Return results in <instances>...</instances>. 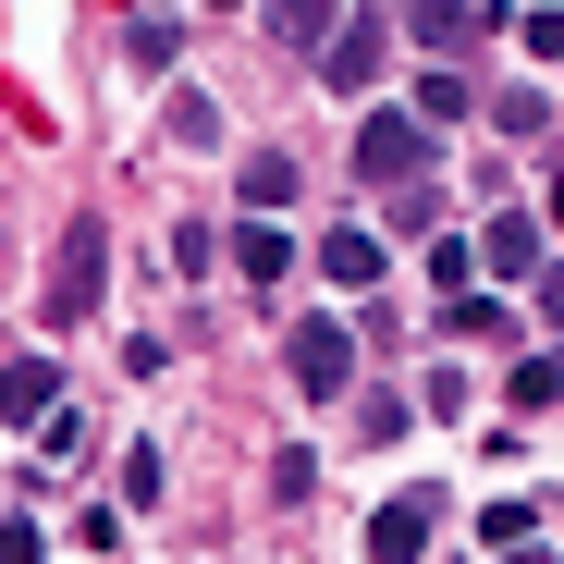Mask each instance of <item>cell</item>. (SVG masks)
I'll list each match as a JSON object with an SVG mask.
<instances>
[{
	"label": "cell",
	"instance_id": "obj_1",
	"mask_svg": "<svg viewBox=\"0 0 564 564\" xmlns=\"http://www.w3.org/2000/svg\"><path fill=\"white\" fill-rule=\"evenodd\" d=\"M430 160H442V123H417V111H368L356 123V172L368 184H417Z\"/></svg>",
	"mask_w": 564,
	"mask_h": 564
},
{
	"label": "cell",
	"instance_id": "obj_2",
	"mask_svg": "<svg viewBox=\"0 0 564 564\" xmlns=\"http://www.w3.org/2000/svg\"><path fill=\"white\" fill-rule=\"evenodd\" d=\"M282 368H295V393H307V405H332V393L356 381V344H344L332 319H307V332H282Z\"/></svg>",
	"mask_w": 564,
	"mask_h": 564
},
{
	"label": "cell",
	"instance_id": "obj_3",
	"mask_svg": "<svg viewBox=\"0 0 564 564\" xmlns=\"http://www.w3.org/2000/svg\"><path fill=\"white\" fill-rule=\"evenodd\" d=\"M381 50H393V37H381V13H344V25H332V50H319V74L344 86V99H368V86H381Z\"/></svg>",
	"mask_w": 564,
	"mask_h": 564
},
{
	"label": "cell",
	"instance_id": "obj_4",
	"mask_svg": "<svg viewBox=\"0 0 564 564\" xmlns=\"http://www.w3.org/2000/svg\"><path fill=\"white\" fill-rule=\"evenodd\" d=\"M86 307H99V221H74V234H62V270H50V319L74 332Z\"/></svg>",
	"mask_w": 564,
	"mask_h": 564
},
{
	"label": "cell",
	"instance_id": "obj_5",
	"mask_svg": "<svg viewBox=\"0 0 564 564\" xmlns=\"http://www.w3.org/2000/svg\"><path fill=\"white\" fill-rule=\"evenodd\" d=\"M430 528H442V503H430V491H393L381 516H368V552H381V564H417Z\"/></svg>",
	"mask_w": 564,
	"mask_h": 564
},
{
	"label": "cell",
	"instance_id": "obj_6",
	"mask_svg": "<svg viewBox=\"0 0 564 564\" xmlns=\"http://www.w3.org/2000/svg\"><path fill=\"white\" fill-rule=\"evenodd\" d=\"M62 405V368L50 356H0V430H37Z\"/></svg>",
	"mask_w": 564,
	"mask_h": 564
},
{
	"label": "cell",
	"instance_id": "obj_7",
	"mask_svg": "<svg viewBox=\"0 0 564 564\" xmlns=\"http://www.w3.org/2000/svg\"><path fill=\"white\" fill-rule=\"evenodd\" d=\"M479 270H491V282H528V270H540V221H528V209H491V234H479Z\"/></svg>",
	"mask_w": 564,
	"mask_h": 564
},
{
	"label": "cell",
	"instance_id": "obj_8",
	"mask_svg": "<svg viewBox=\"0 0 564 564\" xmlns=\"http://www.w3.org/2000/svg\"><path fill=\"white\" fill-rule=\"evenodd\" d=\"M221 258H234L246 282H282V270H295V246H282V209H246V234H234Z\"/></svg>",
	"mask_w": 564,
	"mask_h": 564
},
{
	"label": "cell",
	"instance_id": "obj_9",
	"mask_svg": "<svg viewBox=\"0 0 564 564\" xmlns=\"http://www.w3.org/2000/svg\"><path fill=\"white\" fill-rule=\"evenodd\" d=\"M258 25H270L282 50H332V25H344V0H258Z\"/></svg>",
	"mask_w": 564,
	"mask_h": 564
},
{
	"label": "cell",
	"instance_id": "obj_10",
	"mask_svg": "<svg viewBox=\"0 0 564 564\" xmlns=\"http://www.w3.org/2000/svg\"><path fill=\"white\" fill-rule=\"evenodd\" d=\"M319 270H332V282H381L393 258H381V234H368V221H344V234L319 246Z\"/></svg>",
	"mask_w": 564,
	"mask_h": 564
},
{
	"label": "cell",
	"instance_id": "obj_11",
	"mask_svg": "<svg viewBox=\"0 0 564 564\" xmlns=\"http://www.w3.org/2000/svg\"><path fill=\"white\" fill-rule=\"evenodd\" d=\"M172 50H184V25H172L160 0H148V13L123 25V62H135V74H172Z\"/></svg>",
	"mask_w": 564,
	"mask_h": 564
},
{
	"label": "cell",
	"instance_id": "obj_12",
	"mask_svg": "<svg viewBox=\"0 0 564 564\" xmlns=\"http://www.w3.org/2000/svg\"><path fill=\"white\" fill-rule=\"evenodd\" d=\"M466 111H479V86H466L454 62H430L417 74V123H466Z\"/></svg>",
	"mask_w": 564,
	"mask_h": 564
},
{
	"label": "cell",
	"instance_id": "obj_13",
	"mask_svg": "<svg viewBox=\"0 0 564 564\" xmlns=\"http://www.w3.org/2000/svg\"><path fill=\"white\" fill-rule=\"evenodd\" d=\"M503 393H516V405H564V344L516 356V368H503Z\"/></svg>",
	"mask_w": 564,
	"mask_h": 564
},
{
	"label": "cell",
	"instance_id": "obj_14",
	"mask_svg": "<svg viewBox=\"0 0 564 564\" xmlns=\"http://www.w3.org/2000/svg\"><path fill=\"white\" fill-rule=\"evenodd\" d=\"M295 184H307L295 160H246V172H234V197H246V209H295Z\"/></svg>",
	"mask_w": 564,
	"mask_h": 564
},
{
	"label": "cell",
	"instance_id": "obj_15",
	"mask_svg": "<svg viewBox=\"0 0 564 564\" xmlns=\"http://www.w3.org/2000/svg\"><path fill=\"white\" fill-rule=\"evenodd\" d=\"M405 25H417V50H466V37H479V13H466V0H417Z\"/></svg>",
	"mask_w": 564,
	"mask_h": 564
},
{
	"label": "cell",
	"instance_id": "obj_16",
	"mask_svg": "<svg viewBox=\"0 0 564 564\" xmlns=\"http://www.w3.org/2000/svg\"><path fill=\"white\" fill-rule=\"evenodd\" d=\"M442 332H454V344H491V332H516V319H503V295H454Z\"/></svg>",
	"mask_w": 564,
	"mask_h": 564
},
{
	"label": "cell",
	"instance_id": "obj_17",
	"mask_svg": "<svg viewBox=\"0 0 564 564\" xmlns=\"http://www.w3.org/2000/svg\"><path fill=\"white\" fill-rule=\"evenodd\" d=\"M491 123H503V135H540V123H552V99H540V86H503Z\"/></svg>",
	"mask_w": 564,
	"mask_h": 564
},
{
	"label": "cell",
	"instance_id": "obj_18",
	"mask_svg": "<svg viewBox=\"0 0 564 564\" xmlns=\"http://www.w3.org/2000/svg\"><path fill=\"white\" fill-rule=\"evenodd\" d=\"M0 564H50V540H37L25 516H0Z\"/></svg>",
	"mask_w": 564,
	"mask_h": 564
},
{
	"label": "cell",
	"instance_id": "obj_19",
	"mask_svg": "<svg viewBox=\"0 0 564 564\" xmlns=\"http://www.w3.org/2000/svg\"><path fill=\"white\" fill-rule=\"evenodd\" d=\"M540 221H564V160H552V184H540Z\"/></svg>",
	"mask_w": 564,
	"mask_h": 564
},
{
	"label": "cell",
	"instance_id": "obj_20",
	"mask_svg": "<svg viewBox=\"0 0 564 564\" xmlns=\"http://www.w3.org/2000/svg\"><path fill=\"white\" fill-rule=\"evenodd\" d=\"M491 564H552V552H528V540H503V552H491Z\"/></svg>",
	"mask_w": 564,
	"mask_h": 564
},
{
	"label": "cell",
	"instance_id": "obj_21",
	"mask_svg": "<svg viewBox=\"0 0 564 564\" xmlns=\"http://www.w3.org/2000/svg\"><path fill=\"white\" fill-rule=\"evenodd\" d=\"M209 13H246V0H209Z\"/></svg>",
	"mask_w": 564,
	"mask_h": 564
},
{
	"label": "cell",
	"instance_id": "obj_22",
	"mask_svg": "<svg viewBox=\"0 0 564 564\" xmlns=\"http://www.w3.org/2000/svg\"><path fill=\"white\" fill-rule=\"evenodd\" d=\"M160 13H172V0H160Z\"/></svg>",
	"mask_w": 564,
	"mask_h": 564
}]
</instances>
